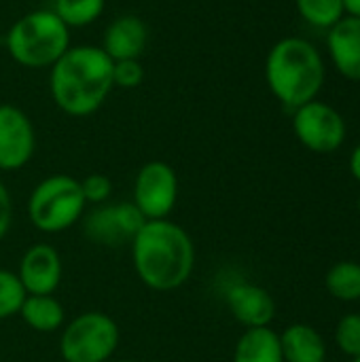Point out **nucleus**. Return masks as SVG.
I'll return each instance as SVG.
<instances>
[{
	"label": "nucleus",
	"mask_w": 360,
	"mask_h": 362,
	"mask_svg": "<svg viewBox=\"0 0 360 362\" xmlns=\"http://www.w3.org/2000/svg\"><path fill=\"white\" fill-rule=\"evenodd\" d=\"M132 261L138 278L157 293L180 288L193 274L195 248L189 233L168 221H146L132 240Z\"/></svg>",
	"instance_id": "f257e3e1"
},
{
	"label": "nucleus",
	"mask_w": 360,
	"mask_h": 362,
	"mask_svg": "<svg viewBox=\"0 0 360 362\" xmlns=\"http://www.w3.org/2000/svg\"><path fill=\"white\" fill-rule=\"evenodd\" d=\"M112 87V59L102 47H70L51 66L53 102L70 117L93 115Z\"/></svg>",
	"instance_id": "f03ea898"
},
{
	"label": "nucleus",
	"mask_w": 360,
	"mask_h": 362,
	"mask_svg": "<svg viewBox=\"0 0 360 362\" xmlns=\"http://www.w3.org/2000/svg\"><path fill=\"white\" fill-rule=\"evenodd\" d=\"M265 78L272 93L295 110L316 100L325 83V64L312 42L291 36L272 47Z\"/></svg>",
	"instance_id": "7ed1b4c3"
},
{
	"label": "nucleus",
	"mask_w": 360,
	"mask_h": 362,
	"mask_svg": "<svg viewBox=\"0 0 360 362\" xmlns=\"http://www.w3.org/2000/svg\"><path fill=\"white\" fill-rule=\"evenodd\" d=\"M6 49L23 68H47L70 49V28L53 8L32 11L11 25Z\"/></svg>",
	"instance_id": "20e7f679"
},
{
	"label": "nucleus",
	"mask_w": 360,
	"mask_h": 362,
	"mask_svg": "<svg viewBox=\"0 0 360 362\" xmlns=\"http://www.w3.org/2000/svg\"><path fill=\"white\" fill-rule=\"evenodd\" d=\"M81 182L66 174L40 180L28 199V218L42 233H59L72 227L85 212Z\"/></svg>",
	"instance_id": "39448f33"
},
{
	"label": "nucleus",
	"mask_w": 360,
	"mask_h": 362,
	"mask_svg": "<svg viewBox=\"0 0 360 362\" xmlns=\"http://www.w3.org/2000/svg\"><path fill=\"white\" fill-rule=\"evenodd\" d=\"M121 331L102 312H85L66 325L59 337V354L66 362H106L117 350Z\"/></svg>",
	"instance_id": "423d86ee"
},
{
	"label": "nucleus",
	"mask_w": 360,
	"mask_h": 362,
	"mask_svg": "<svg viewBox=\"0 0 360 362\" xmlns=\"http://www.w3.org/2000/svg\"><path fill=\"white\" fill-rule=\"evenodd\" d=\"M293 132L308 151L327 155L344 144L346 121L333 106L312 100L295 108Z\"/></svg>",
	"instance_id": "0eeeda50"
},
{
	"label": "nucleus",
	"mask_w": 360,
	"mask_h": 362,
	"mask_svg": "<svg viewBox=\"0 0 360 362\" xmlns=\"http://www.w3.org/2000/svg\"><path fill=\"white\" fill-rule=\"evenodd\" d=\"M178 199V178L170 163L149 161L134 182V206L144 221H161L174 210Z\"/></svg>",
	"instance_id": "6e6552de"
},
{
	"label": "nucleus",
	"mask_w": 360,
	"mask_h": 362,
	"mask_svg": "<svg viewBox=\"0 0 360 362\" xmlns=\"http://www.w3.org/2000/svg\"><path fill=\"white\" fill-rule=\"evenodd\" d=\"M36 151V134L28 115L11 104L0 106V170L23 168Z\"/></svg>",
	"instance_id": "1a4fd4ad"
},
{
	"label": "nucleus",
	"mask_w": 360,
	"mask_h": 362,
	"mask_svg": "<svg viewBox=\"0 0 360 362\" xmlns=\"http://www.w3.org/2000/svg\"><path fill=\"white\" fill-rule=\"evenodd\" d=\"M144 223V216L134 204H112L95 208L85 218V235L95 244L119 246L123 242H132Z\"/></svg>",
	"instance_id": "9d476101"
},
{
	"label": "nucleus",
	"mask_w": 360,
	"mask_h": 362,
	"mask_svg": "<svg viewBox=\"0 0 360 362\" xmlns=\"http://www.w3.org/2000/svg\"><path fill=\"white\" fill-rule=\"evenodd\" d=\"M19 282L25 295H53L62 282V259L49 244H34L19 263Z\"/></svg>",
	"instance_id": "9b49d317"
},
{
	"label": "nucleus",
	"mask_w": 360,
	"mask_h": 362,
	"mask_svg": "<svg viewBox=\"0 0 360 362\" xmlns=\"http://www.w3.org/2000/svg\"><path fill=\"white\" fill-rule=\"evenodd\" d=\"M231 316L246 329L269 327L276 318V301L259 284L240 282L233 284L225 295Z\"/></svg>",
	"instance_id": "f8f14e48"
},
{
	"label": "nucleus",
	"mask_w": 360,
	"mask_h": 362,
	"mask_svg": "<svg viewBox=\"0 0 360 362\" xmlns=\"http://www.w3.org/2000/svg\"><path fill=\"white\" fill-rule=\"evenodd\" d=\"M149 42V30L144 21L136 15L117 17L104 32L102 51L112 62L140 59Z\"/></svg>",
	"instance_id": "ddd939ff"
},
{
	"label": "nucleus",
	"mask_w": 360,
	"mask_h": 362,
	"mask_svg": "<svg viewBox=\"0 0 360 362\" xmlns=\"http://www.w3.org/2000/svg\"><path fill=\"white\" fill-rule=\"evenodd\" d=\"M329 53L335 68L350 81H360V17H342L329 28Z\"/></svg>",
	"instance_id": "4468645a"
},
{
	"label": "nucleus",
	"mask_w": 360,
	"mask_h": 362,
	"mask_svg": "<svg viewBox=\"0 0 360 362\" xmlns=\"http://www.w3.org/2000/svg\"><path fill=\"white\" fill-rule=\"evenodd\" d=\"M284 362H327V344L323 335L306 322L289 325L280 335Z\"/></svg>",
	"instance_id": "2eb2a0df"
},
{
	"label": "nucleus",
	"mask_w": 360,
	"mask_h": 362,
	"mask_svg": "<svg viewBox=\"0 0 360 362\" xmlns=\"http://www.w3.org/2000/svg\"><path fill=\"white\" fill-rule=\"evenodd\" d=\"M233 362H284L280 335L269 327L246 329L236 344Z\"/></svg>",
	"instance_id": "dca6fc26"
},
{
	"label": "nucleus",
	"mask_w": 360,
	"mask_h": 362,
	"mask_svg": "<svg viewBox=\"0 0 360 362\" xmlns=\"http://www.w3.org/2000/svg\"><path fill=\"white\" fill-rule=\"evenodd\" d=\"M23 322L38 333H53L64 327L66 314L53 295H28L19 310Z\"/></svg>",
	"instance_id": "f3484780"
},
{
	"label": "nucleus",
	"mask_w": 360,
	"mask_h": 362,
	"mask_svg": "<svg viewBox=\"0 0 360 362\" xmlns=\"http://www.w3.org/2000/svg\"><path fill=\"white\" fill-rule=\"evenodd\" d=\"M327 293L344 303L360 301V263L339 261L325 276Z\"/></svg>",
	"instance_id": "a211bd4d"
},
{
	"label": "nucleus",
	"mask_w": 360,
	"mask_h": 362,
	"mask_svg": "<svg viewBox=\"0 0 360 362\" xmlns=\"http://www.w3.org/2000/svg\"><path fill=\"white\" fill-rule=\"evenodd\" d=\"M106 0H55L53 13L68 28H83L100 19Z\"/></svg>",
	"instance_id": "6ab92c4d"
},
{
	"label": "nucleus",
	"mask_w": 360,
	"mask_h": 362,
	"mask_svg": "<svg viewBox=\"0 0 360 362\" xmlns=\"http://www.w3.org/2000/svg\"><path fill=\"white\" fill-rule=\"evenodd\" d=\"M301 17L316 28H333L344 15V0H295Z\"/></svg>",
	"instance_id": "aec40b11"
},
{
	"label": "nucleus",
	"mask_w": 360,
	"mask_h": 362,
	"mask_svg": "<svg viewBox=\"0 0 360 362\" xmlns=\"http://www.w3.org/2000/svg\"><path fill=\"white\" fill-rule=\"evenodd\" d=\"M25 297L28 295L19 282V276L8 269H0V320L19 314Z\"/></svg>",
	"instance_id": "412c9836"
},
{
	"label": "nucleus",
	"mask_w": 360,
	"mask_h": 362,
	"mask_svg": "<svg viewBox=\"0 0 360 362\" xmlns=\"http://www.w3.org/2000/svg\"><path fill=\"white\" fill-rule=\"evenodd\" d=\"M335 344L342 354L348 358H359L360 356V314L352 312L339 318L335 327Z\"/></svg>",
	"instance_id": "4be33fe9"
},
{
	"label": "nucleus",
	"mask_w": 360,
	"mask_h": 362,
	"mask_svg": "<svg viewBox=\"0 0 360 362\" xmlns=\"http://www.w3.org/2000/svg\"><path fill=\"white\" fill-rule=\"evenodd\" d=\"M144 70L140 66V59H123L112 62V85L121 89H134L142 83Z\"/></svg>",
	"instance_id": "5701e85b"
},
{
	"label": "nucleus",
	"mask_w": 360,
	"mask_h": 362,
	"mask_svg": "<svg viewBox=\"0 0 360 362\" xmlns=\"http://www.w3.org/2000/svg\"><path fill=\"white\" fill-rule=\"evenodd\" d=\"M79 182H81V191L87 204H102L112 193V182L104 174H89L85 180H79Z\"/></svg>",
	"instance_id": "b1692460"
},
{
	"label": "nucleus",
	"mask_w": 360,
	"mask_h": 362,
	"mask_svg": "<svg viewBox=\"0 0 360 362\" xmlns=\"http://www.w3.org/2000/svg\"><path fill=\"white\" fill-rule=\"evenodd\" d=\"M13 221V204H11V195L6 191V187L0 182V240L8 233Z\"/></svg>",
	"instance_id": "393cba45"
},
{
	"label": "nucleus",
	"mask_w": 360,
	"mask_h": 362,
	"mask_svg": "<svg viewBox=\"0 0 360 362\" xmlns=\"http://www.w3.org/2000/svg\"><path fill=\"white\" fill-rule=\"evenodd\" d=\"M350 174L356 178L360 182V142L354 146V151H352V155H350Z\"/></svg>",
	"instance_id": "a878e982"
},
{
	"label": "nucleus",
	"mask_w": 360,
	"mask_h": 362,
	"mask_svg": "<svg viewBox=\"0 0 360 362\" xmlns=\"http://www.w3.org/2000/svg\"><path fill=\"white\" fill-rule=\"evenodd\" d=\"M344 8L348 15L360 17V0H344Z\"/></svg>",
	"instance_id": "bb28decb"
},
{
	"label": "nucleus",
	"mask_w": 360,
	"mask_h": 362,
	"mask_svg": "<svg viewBox=\"0 0 360 362\" xmlns=\"http://www.w3.org/2000/svg\"><path fill=\"white\" fill-rule=\"evenodd\" d=\"M356 206H359V212H360V193H359V202H356Z\"/></svg>",
	"instance_id": "cd10ccee"
},
{
	"label": "nucleus",
	"mask_w": 360,
	"mask_h": 362,
	"mask_svg": "<svg viewBox=\"0 0 360 362\" xmlns=\"http://www.w3.org/2000/svg\"><path fill=\"white\" fill-rule=\"evenodd\" d=\"M117 362H142V361H117Z\"/></svg>",
	"instance_id": "c85d7f7f"
},
{
	"label": "nucleus",
	"mask_w": 360,
	"mask_h": 362,
	"mask_svg": "<svg viewBox=\"0 0 360 362\" xmlns=\"http://www.w3.org/2000/svg\"><path fill=\"white\" fill-rule=\"evenodd\" d=\"M352 362H360V356H359V358H354V361H352Z\"/></svg>",
	"instance_id": "c756f323"
}]
</instances>
